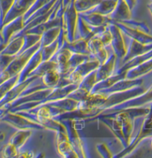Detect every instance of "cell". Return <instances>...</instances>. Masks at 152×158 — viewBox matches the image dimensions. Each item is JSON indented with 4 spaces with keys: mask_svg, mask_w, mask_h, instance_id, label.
<instances>
[{
    "mask_svg": "<svg viewBox=\"0 0 152 158\" xmlns=\"http://www.w3.org/2000/svg\"><path fill=\"white\" fill-rule=\"evenodd\" d=\"M152 72V58L126 71V78L134 79L146 76Z\"/></svg>",
    "mask_w": 152,
    "mask_h": 158,
    "instance_id": "obj_16",
    "label": "cell"
},
{
    "mask_svg": "<svg viewBox=\"0 0 152 158\" xmlns=\"http://www.w3.org/2000/svg\"><path fill=\"white\" fill-rule=\"evenodd\" d=\"M100 66V63L96 59L91 57L89 60L80 64L72 72L66 75V78L71 81V84H76L80 85L84 77H85L91 72L96 70Z\"/></svg>",
    "mask_w": 152,
    "mask_h": 158,
    "instance_id": "obj_3",
    "label": "cell"
},
{
    "mask_svg": "<svg viewBox=\"0 0 152 158\" xmlns=\"http://www.w3.org/2000/svg\"><path fill=\"white\" fill-rule=\"evenodd\" d=\"M53 69H57V64L54 60H50L47 61H42L37 68L29 75V77H42L46 73Z\"/></svg>",
    "mask_w": 152,
    "mask_h": 158,
    "instance_id": "obj_22",
    "label": "cell"
},
{
    "mask_svg": "<svg viewBox=\"0 0 152 158\" xmlns=\"http://www.w3.org/2000/svg\"><path fill=\"white\" fill-rule=\"evenodd\" d=\"M23 45H24V36L14 37L6 45L4 49L2 51V54L17 56L22 50Z\"/></svg>",
    "mask_w": 152,
    "mask_h": 158,
    "instance_id": "obj_20",
    "label": "cell"
},
{
    "mask_svg": "<svg viewBox=\"0 0 152 158\" xmlns=\"http://www.w3.org/2000/svg\"><path fill=\"white\" fill-rule=\"evenodd\" d=\"M52 0H35V2H33V4L32 5V6L29 8V10L24 14V19H25V23L28 19L30 17V16L32 15L33 13H35L37 10H39V8H42V7L46 5L50 2Z\"/></svg>",
    "mask_w": 152,
    "mask_h": 158,
    "instance_id": "obj_32",
    "label": "cell"
},
{
    "mask_svg": "<svg viewBox=\"0 0 152 158\" xmlns=\"http://www.w3.org/2000/svg\"><path fill=\"white\" fill-rule=\"evenodd\" d=\"M42 62V48H40L37 50L36 52L32 55L30 60H28L26 65L23 68V69L19 73V83L24 81L26 79L28 78V76L30 73H32L36 68Z\"/></svg>",
    "mask_w": 152,
    "mask_h": 158,
    "instance_id": "obj_14",
    "label": "cell"
},
{
    "mask_svg": "<svg viewBox=\"0 0 152 158\" xmlns=\"http://www.w3.org/2000/svg\"><path fill=\"white\" fill-rule=\"evenodd\" d=\"M95 35V33L93 31L92 28L89 25H88L83 20V18L79 15L77 25H76V33L75 40L85 39L87 41H88L89 40L92 38Z\"/></svg>",
    "mask_w": 152,
    "mask_h": 158,
    "instance_id": "obj_18",
    "label": "cell"
},
{
    "mask_svg": "<svg viewBox=\"0 0 152 158\" xmlns=\"http://www.w3.org/2000/svg\"><path fill=\"white\" fill-rule=\"evenodd\" d=\"M151 147L152 148V137H151Z\"/></svg>",
    "mask_w": 152,
    "mask_h": 158,
    "instance_id": "obj_36",
    "label": "cell"
},
{
    "mask_svg": "<svg viewBox=\"0 0 152 158\" xmlns=\"http://www.w3.org/2000/svg\"><path fill=\"white\" fill-rule=\"evenodd\" d=\"M117 2L118 0H101L96 6L87 12L88 13H97L104 16H109L115 9Z\"/></svg>",
    "mask_w": 152,
    "mask_h": 158,
    "instance_id": "obj_19",
    "label": "cell"
},
{
    "mask_svg": "<svg viewBox=\"0 0 152 158\" xmlns=\"http://www.w3.org/2000/svg\"><path fill=\"white\" fill-rule=\"evenodd\" d=\"M74 1H75V0H74Z\"/></svg>",
    "mask_w": 152,
    "mask_h": 158,
    "instance_id": "obj_38",
    "label": "cell"
},
{
    "mask_svg": "<svg viewBox=\"0 0 152 158\" xmlns=\"http://www.w3.org/2000/svg\"><path fill=\"white\" fill-rule=\"evenodd\" d=\"M121 29L123 35L134 40L138 41L143 44H152V36L148 33H146L142 30L137 29V28H131V27L123 24L121 22H114Z\"/></svg>",
    "mask_w": 152,
    "mask_h": 158,
    "instance_id": "obj_8",
    "label": "cell"
},
{
    "mask_svg": "<svg viewBox=\"0 0 152 158\" xmlns=\"http://www.w3.org/2000/svg\"><path fill=\"white\" fill-rule=\"evenodd\" d=\"M15 0H0V30L3 26L7 14L13 6Z\"/></svg>",
    "mask_w": 152,
    "mask_h": 158,
    "instance_id": "obj_30",
    "label": "cell"
},
{
    "mask_svg": "<svg viewBox=\"0 0 152 158\" xmlns=\"http://www.w3.org/2000/svg\"><path fill=\"white\" fill-rule=\"evenodd\" d=\"M128 39H129V43H128V46L126 45V55L123 59V64H126L127 62L136 57L140 56V55L148 52L152 49V44H143L138 41L134 40L131 39L129 37Z\"/></svg>",
    "mask_w": 152,
    "mask_h": 158,
    "instance_id": "obj_7",
    "label": "cell"
},
{
    "mask_svg": "<svg viewBox=\"0 0 152 158\" xmlns=\"http://www.w3.org/2000/svg\"><path fill=\"white\" fill-rule=\"evenodd\" d=\"M62 47L68 48L73 53L91 55V52L88 47V41L85 39L75 40L73 42H68L65 40Z\"/></svg>",
    "mask_w": 152,
    "mask_h": 158,
    "instance_id": "obj_17",
    "label": "cell"
},
{
    "mask_svg": "<svg viewBox=\"0 0 152 158\" xmlns=\"http://www.w3.org/2000/svg\"><path fill=\"white\" fill-rule=\"evenodd\" d=\"M108 28L111 34V50L117 55L118 59H123L127 52V46L123 37L124 35L120 28L114 22L109 23Z\"/></svg>",
    "mask_w": 152,
    "mask_h": 158,
    "instance_id": "obj_4",
    "label": "cell"
},
{
    "mask_svg": "<svg viewBox=\"0 0 152 158\" xmlns=\"http://www.w3.org/2000/svg\"><path fill=\"white\" fill-rule=\"evenodd\" d=\"M148 10H149V12H150V14H151V16H152V0L151 2H150L149 3H148Z\"/></svg>",
    "mask_w": 152,
    "mask_h": 158,
    "instance_id": "obj_35",
    "label": "cell"
},
{
    "mask_svg": "<svg viewBox=\"0 0 152 158\" xmlns=\"http://www.w3.org/2000/svg\"><path fill=\"white\" fill-rule=\"evenodd\" d=\"M41 48H42V61H47V60H51L52 57L55 55V54L60 50L58 40H57L53 44L48 45L47 46H45V47H41Z\"/></svg>",
    "mask_w": 152,
    "mask_h": 158,
    "instance_id": "obj_27",
    "label": "cell"
},
{
    "mask_svg": "<svg viewBox=\"0 0 152 158\" xmlns=\"http://www.w3.org/2000/svg\"><path fill=\"white\" fill-rule=\"evenodd\" d=\"M125 1L126 2V3L128 4L131 10H133L134 8L135 7L136 3H137V0H125Z\"/></svg>",
    "mask_w": 152,
    "mask_h": 158,
    "instance_id": "obj_34",
    "label": "cell"
},
{
    "mask_svg": "<svg viewBox=\"0 0 152 158\" xmlns=\"http://www.w3.org/2000/svg\"><path fill=\"white\" fill-rule=\"evenodd\" d=\"M34 2L35 0H15L14 5L5 17L3 26L11 22L16 18L24 16V14L29 10Z\"/></svg>",
    "mask_w": 152,
    "mask_h": 158,
    "instance_id": "obj_9",
    "label": "cell"
},
{
    "mask_svg": "<svg viewBox=\"0 0 152 158\" xmlns=\"http://www.w3.org/2000/svg\"><path fill=\"white\" fill-rule=\"evenodd\" d=\"M112 22H123L131 19V10L125 0H118L114 11L108 16Z\"/></svg>",
    "mask_w": 152,
    "mask_h": 158,
    "instance_id": "obj_13",
    "label": "cell"
},
{
    "mask_svg": "<svg viewBox=\"0 0 152 158\" xmlns=\"http://www.w3.org/2000/svg\"><path fill=\"white\" fill-rule=\"evenodd\" d=\"M61 75L57 69H53L47 72L45 74L40 77L43 84L48 88H54L59 83Z\"/></svg>",
    "mask_w": 152,
    "mask_h": 158,
    "instance_id": "obj_23",
    "label": "cell"
},
{
    "mask_svg": "<svg viewBox=\"0 0 152 158\" xmlns=\"http://www.w3.org/2000/svg\"><path fill=\"white\" fill-rule=\"evenodd\" d=\"M90 94L91 93L89 91H88L87 89L78 87V88H76L75 90L70 93L67 97L68 98L76 100L77 102H83L86 100Z\"/></svg>",
    "mask_w": 152,
    "mask_h": 158,
    "instance_id": "obj_31",
    "label": "cell"
},
{
    "mask_svg": "<svg viewBox=\"0 0 152 158\" xmlns=\"http://www.w3.org/2000/svg\"><path fill=\"white\" fill-rule=\"evenodd\" d=\"M91 57H91V55H83V54L78 53H73L71 58H70L68 64V74L74 70L76 66H78L80 64H83V62L89 60Z\"/></svg>",
    "mask_w": 152,
    "mask_h": 158,
    "instance_id": "obj_26",
    "label": "cell"
},
{
    "mask_svg": "<svg viewBox=\"0 0 152 158\" xmlns=\"http://www.w3.org/2000/svg\"><path fill=\"white\" fill-rule=\"evenodd\" d=\"M57 148L61 155L65 157H79L69 140L67 133L57 132Z\"/></svg>",
    "mask_w": 152,
    "mask_h": 158,
    "instance_id": "obj_12",
    "label": "cell"
},
{
    "mask_svg": "<svg viewBox=\"0 0 152 158\" xmlns=\"http://www.w3.org/2000/svg\"><path fill=\"white\" fill-rule=\"evenodd\" d=\"M23 36H24V45H23L22 50H21L19 54L24 52L26 51L27 49L33 47V46H35L36 44H37L39 42H40L41 37H42V36L40 35L30 33L24 34Z\"/></svg>",
    "mask_w": 152,
    "mask_h": 158,
    "instance_id": "obj_28",
    "label": "cell"
},
{
    "mask_svg": "<svg viewBox=\"0 0 152 158\" xmlns=\"http://www.w3.org/2000/svg\"><path fill=\"white\" fill-rule=\"evenodd\" d=\"M31 134L32 131L30 129H20L19 131L14 136L10 143L17 148H19L28 140Z\"/></svg>",
    "mask_w": 152,
    "mask_h": 158,
    "instance_id": "obj_25",
    "label": "cell"
},
{
    "mask_svg": "<svg viewBox=\"0 0 152 158\" xmlns=\"http://www.w3.org/2000/svg\"><path fill=\"white\" fill-rule=\"evenodd\" d=\"M84 21L91 27L107 26L112 22L108 16L102 15L97 13H79Z\"/></svg>",
    "mask_w": 152,
    "mask_h": 158,
    "instance_id": "obj_15",
    "label": "cell"
},
{
    "mask_svg": "<svg viewBox=\"0 0 152 158\" xmlns=\"http://www.w3.org/2000/svg\"><path fill=\"white\" fill-rule=\"evenodd\" d=\"M96 83H97V80H96V70H94L91 72V73H89L85 77H84L82 82L79 85V87L87 89L88 91L91 93L93 87H94V85Z\"/></svg>",
    "mask_w": 152,
    "mask_h": 158,
    "instance_id": "obj_29",
    "label": "cell"
},
{
    "mask_svg": "<svg viewBox=\"0 0 152 158\" xmlns=\"http://www.w3.org/2000/svg\"><path fill=\"white\" fill-rule=\"evenodd\" d=\"M101 0H75L74 6L78 13L89 11L99 4Z\"/></svg>",
    "mask_w": 152,
    "mask_h": 158,
    "instance_id": "obj_24",
    "label": "cell"
},
{
    "mask_svg": "<svg viewBox=\"0 0 152 158\" xmlns=\"http://www.w3.org/2000/svg\"><path fill=\"white\" fill-rule=\"evenodd\" d=\"M73 52L68 48L62 47L51 60H54L57 64V71L60 73L61 76H66L68 74V61Z\"/></svg>",
    "mask_w": 152,
    "mask_h": 158,
    "instance_id": "obj_11",
    "label": "cell"
},
{
    "mask_svg": "<svg viewBox=\"0 0 152 158\" xmlns=\"http://www.w3.org/2000/svg\"><path fill=\"white\" fill-rule=\"evenodd\" d=\"M152 137V104L150 105V111L145 117L142 118V124H141L140 129H139L138 134L134 139V141L131 143L128 147L126 148L125 152L127 154L130 153V151H133L136 147L144 139L147 138Z\"/></svg>",
    "mask_w": 152,
    "mask_h": 158,
    "instance_id": "obj_5",
    "label": "cell"
},
{
    "mask_svg": "<svg viewBox=\"0 0 152 158\" xmlns=\"http://www.w3.org/2000/svg\"><path fill=\"white\" fill-rule=\"evenodd\" d=\"M117 55L113 52V51L110 53L108 60L104 64H101L96 69V80L97 82L105 80L108 77L111 76L115 73L116 63L117 60Z\"/></svg>",
    "mask_w": 152,
    "mask_h": 158,
    "instance_id": "obj_10",
    "label": "cell"
},
{
    "mask_svg": "<svg viewBox=\"0 0 152 158\" xmlns=\"http://www.w3.org/2000/svg\"><path fill=\"white\" fill-rule=\"evenodd\" d=\"M152 104V84L147 90L142 94L128 100V101L123 102L119 105L114 106L110 108L105 109L103 112L113 113L115 111H118L123 109L131 108V107H146Z\"/></svg>",
    "mask_w": 152,
    "mask_h": 158,
    "instance_id": "obj_2",
    "label": "cell"
},
{
    "mask_svg": "<svg viewBox=\"0 0 152 158\" xmlns=\"http://www.w3.org/2000/svg\"><path fill=\"white\" fill-rule=\"evenodd\" d=\"M62 0H60V3H61V2H62Z\"/></svg>",
    "mask_w": 152,
    "mask_h": 158,
    "instance_id": "obj_37",
    "label": "cell"
},
{
    "mask_svg": "<svg viewBox=\"0 0 152 158\" xmlns=\"http://www.w3.org/2000/svg\"><path fill=\"white\" fill-rule=\"evenodd\" d=\"M78 17L79 13L74 6V1H72L66 7L62 14V26L68 42H73L75 40Z\"/></svg>",
    "mask_w": 152,
    "mask_h": 158,
    "instance_id": "obj_1",
    "label": "cell"
},
{
    "mask_svg": "<svg viewBox=\"0 0 152 158\" xmlns=\"http://www.w3.org/2000/svg\"><path fill=\"white\" fill-rule=\"evenodd\" d=\"M97 35L99 37L100 40L103 43V44L104 45L105 47H111V34L109 31L108 26H107V28L104 31Z\"/></svg>",
    "mask_w": 152,
    "mask_h": 158,
    "instance_id": "obj_33",
    "label": "cell"
},
{
    "mask_svg": "<svg viewBox=\"0 0 152 158\" xmlns=\"http://www.w3.org/2000/svg\"><path fill=\"white\" fill-rule=\"evenodd\" d=\"M61 30V25L59 26H55L53 28H49L46 30L42 34L41 37L40 44L41 47H45L48 45L53 44V42L58 39L59 35H60Z\"/></svg>",
    "mask_w": 152,
    "mask_h": 158,
    "instance_id": "obj_21",
    "label": "cell"
},
{
    "mask_svg": "<svg viewBox=\"0 0 152 158\" xmlns=\"http://www.w3.org/2000/svg\"><path fill=\"white\" fill-rule=\"evenodd\" d=\"M25 26L23 16L16 18L8 24L5 25L1 28L2 37L3 39V44L7 45L16 35L20 32Z\"/></svg>",
    "mask_w": 152,
    "mask_h": 158,
    "instance_id": "obj_6",
    "label": "cell"
}]
</instances>
